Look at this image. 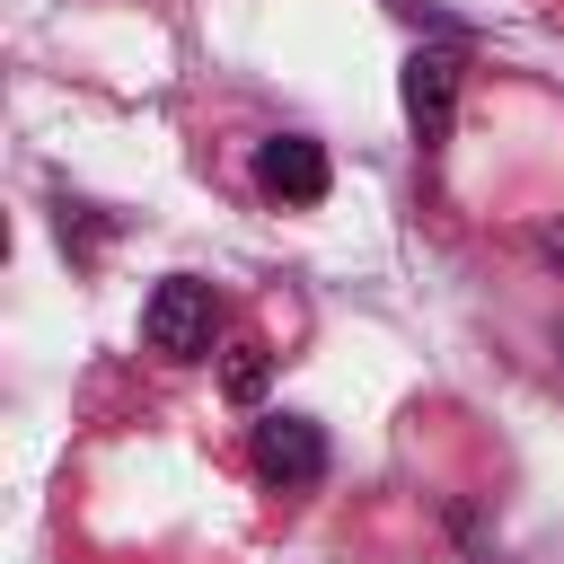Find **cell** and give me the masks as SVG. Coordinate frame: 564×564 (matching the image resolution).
<instances>
[{
	"mask_svg": "<svg viewBox=\"0 0 564 564\" xmlns=\"http://www.w3.org/2000/svg\"><path fill=\"white\" fill-rule=\"evenodd\" d=\"M212 335H220V300H212V282L176 273V282L150 291V308H141V344H150L159 361H203Z\"/></svg>",
	"mask_w": 564,
	"mask_h": 564,
	"instance_id": "6da1fadb",
	"label": "cell"
},
{
	"mask_svg": "<svg viewBox=\"0 0 564 564\" xmlns=\"http://www.w3.org/2000/svg\"><path fill=\"white\" fill-rule=\"evenodd\" d=\"M256 476L282 485V494L317 485V476H326V432H317L308 414H264V423H256Z\"/></svg>",
	"mask_w": 564,
	"mask_h": 564,
	"instance_id": "7a4b0ae2",
	"label": "cell"
},
{
	"mask_svg": "<svg viewBox=\"0 0 564 564\" xmlns=\"http://www.w3.org/2000/svg\"><path fill=\"white\" fill-rule=\"evenodd\" d=\"M256 194H273V203H326V150L308 132H273L256 150Z\"/></svg>",
	"mask_w": 564,
	"mask_h": 564,
	"instance_id": "3957f363",
	"label": "cell"
},
{
	"mask_svg": "<svg viewBox=\"0 0 564 564\" xmlns=\"http://www.w3.org/2000/svg\"><path fill=\"white\" fill-rule=\"evenodd\" d=\"M449 97H458V53H414L405 62V115L423 141H449Z\"/></svg>",
	"mask_w": 564,
	"mask_h": 564,
	"instance_id": "277c9868",
	"label": "cell"
},
{
	"mask_svg": "<svg viewBox=\"0 0 564 564\" xmlns=\"http://www.w3.org/2000/svg\"><path fill=\"white\" fill-rule=\"evenodd\" d=\"M256 379H264V344L247 335V344H229V388H238V397H256Z\"/></svg>",
	"mask_w": 564,
	"mask_h": 564,
	"instance_id": "5b68a950",
	"label": "cell"
}]
</instances>
